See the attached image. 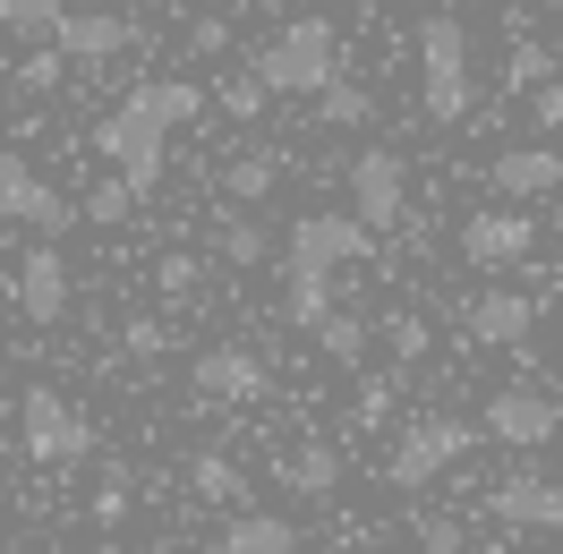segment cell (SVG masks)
<instances>
[{
    "mask_svg": "<svg viewBox=\"0 0 563 554\" xmlns=\"http://www.w3.org/2000/svg\"><path fill=\"white\" fill-rule=\"evenodd\" d=\"M188 120H206V86H188V77H137V86L95 120V154L129 179V197H137V206L163 188L172 129H188Z\"/></svg>",
    "mask_w": 563,
    "mask_h": 554,
    "instance_id": "cell-1",
    "label": "cell"
},
{
    "mask_svg": "<svg viewBox=\"0 0 563 554\" xmlns=\"http://www.w3.org/2000/svg\"><path fill=\"white\" fill-rule=\"evenodd\" d=\"M419 111L435 129H461L478 111V77H470V26L453 9L419 18Z\"/></svg>",
    "mask_w": 563,
    "mask_h": 554,
    "instance_id": "cell-2",
    "label": "cell"
},
{
    "mask_svg": "<svg viewBox=\"0 0 563 554\" xmlns=\"http://www.w3.org/2000/svg\"><path fill=\"white\" fill-rule=\"evenodd\" d=\"M342 69V35H333V18H290V26H274L265 35V52H256V86L265 95H317L324 77Z\"/></svg>",
    "mask_w": 563,
    "mask_h": 554,
    "instance_id": "cell-3",
    "label": "cell"
},
{
    "mask_svg": "<svg viewBox=\"0 0 563 554\" xmlns=\"http://www.w3.org/2000/svg\"><path fill=\"white\" fill-rule=\"evenodd\" d=\"M470 444H478L470 418H410V426L393 435V452H385V478L401 486V495H419V486H435Z\"/></svg>",
    "mask_w": 563,
    "mask_h": 554,
    "instance_id": "cell-4",
    "label": "cell"
},
{
    "mask_svg": "<svg viewBox=\"0 0 563 554\" xmlns=\"http://www.w3.org/2000/svg\"><path fill=\"white\" fill-rule=\"evenodd\" d=\"M351 222L367 231V240H385V231H401L410 222V163L393 154V145H367V154H351Z\"/></svg>",
    "mask_w": 563,
    "mask_h": 554,
    "instance_id": "cell-5",
    "label": "cell"
},
{
    "mask_svg": "<svg viewBox=\"0 0 563 554\" xmlns=\"http://www.w3.org/2000/svg\"><path fill=\"white\" fill-rule=\"evenodd\" d=\"M18 444L35 452V461H52V469H69V461H86V452H95V426L69 410V392L26 384V401H18Z\"/></svg>",
    "mask_w": 563,
    "mask_h": 554,
    "instance_id": "cell-6",
    "label": "cell"
},
{
    "mask_svg": "<svg viewBox=\"0 0 563 554\" xmlns=\"http://www.w3.org/2000/svg\"><path fill=\"white\" fill-rule=\"evenodd\" d=\"M367 231H358L351 213H299V222H290V240H282V265H290V274H342V265H367Z\"/></svg>",
    "mask_w": 563,
    "mask_h": 554,
    "instance_id": "cell-7",
    "label": "cell"
},
{
    "mask_svg": "<svg viewBox=\"0 0 563 554\" xmlns=\"http://www.w3.org/2000/svg\"><path fill=\"white\" fill-rule=\"evenodd\" d=\"M43 43H52L69 69H103V60H120V52L137 43V18H120V9H60Z\"/></svg>",
    "mask_w": 563,
    "mask_h": 554,
    "instance_id": "cell-8",
    "label": "cell"
},
{
    "mask_svg": "<svg viewBox=\"0 0 563 554\" xmlns=\"http://www.w3.org/2000/svg\"><path fill=\"white\" fill-rule=\"evenodd\" d=\"M555 392L547 384H504V392H487V426L495 444H512V452H538V444H555Z\"/></svg>",
    "mask_w": 563,
    "mask_h": 554,
    "instance_id": "cell-9",
    "label": "cell"
},
{
    "mask_svg": "<svg viewBox=\"0 0 563 554\" xmlns=\"http://www.w3.org/2000/svg\"><path fill=\"white\" fill-rule=\"evenodd\" d=\"M0 222H35V231H69L77 222V206L52 188V179H35L26 171V154H9L0 145Z\"/></svg>",
    "mask_w": 563,
    "mask_h": 554,
    "instance_id": "cell-10",
    "label": "cell"
},
{
    "mask_svg": "<svg viewBox=\"0 0 563 554\" xmlns=\"http://www.w3.org/2000/svg\"><path fill=\"white\" fill-rule=\"evenodd\" d=\"M9 299H18V315L26 324H60L77 299V281H69V256L60 247H26V265L9 274Z\"/></svg>",
    "mask_w": 563,
    "mask_h": 554,
    "instance_id": "cell-11",
    "label": "cell"
},
{
    "mask_svg": "<svg viewBox=\"0 0 563 554\" xmlns=\"http://www.w3.org/2000/svg\"><path fill=\"white\" fill-rule=\"evenodd\" d=\"M487 520H504V529H563V495L547 469H512V478H495L487 486Z\"/></svg>",
    "mask_w": 563,
    "mask_h": 554,
    "instance_id": "cell-12",
    "label": "cell"
},
{
    "mask_svg": "<svg viewBox=\"0 0 563 554\" xmlns=\"http://www.w3.org/2000/svg\"><path fill=\"white\" fill-rule=\"evenodd\" d=\"M529 247H538V213H521V206H495V213H470L461 222V256L470 265H521Z\"/></svg>",
    "mask_w": 563,
    "mask_h": 554,
    "instance_id": "cell-13",
    "label": "cell"
},
{
    "mask_svg": "<svg viewBox=\"0 0 563 554\" xmlns=\"http://www.w3.org/2000/svg\"><path fill=\"white\" fill-rule=\"evenodd\" d=\"M487 188H495V197H512V206H538V197H555V188H563V154H555V145H538V137L504 145V154L487 163Z\"/></svg>",
    "mask_w": 563,
    "mask_h": 554,
    "instance_id": "cell-14",
    "label": "cell"
},
{
    "mask_svg": "<svg viewBox=\"0 0 563 554\" xmlns=\"http://www.w3.org/2000/svg\"><path fill=\"white\" fill-rule=\"evenodd\" d=\"M538 290H478L470 299V342H487V350H521L529 333H538Z\"/></svg>",
    "mask_w": 563,
    "mask_h": 554,
    "instance_id": "cell-15",
    "label": "cell"
},
{
    "mask_svg": "<svg viewBox=\"0 0 563 554\" xmlns=\"http://www.w3.org/2000/svg\"><path fill=\"white\" fill-rule=\"evenodd\" d=\"M188 384H197L206 401H265V358L222 342V350H206V358L188 367Z\"/></svg>",
    "mask_w": 563,
    "mask_h": 554,
    "instance_id": "cell-16",
    "label": "cell"
},
{
    "mask_svg": "<svg viewBox=\"0 0 563 554\" xmlns=\"http://www.w3.org/2000/svg\"><path fill=\"white\" fill-rule=\"evenodd\" d=\"M274 478H282V495L324 503V495L342 486V452H333V444H299V452H282V461H274Z\"/></svg>",
    "mask_w": 563,
    "mask_h": 554,
    "instance_id": "cell-17",
    "label": "cell"
},
{
    "mask_svg": "<svg viewBox=\"0 0 563 554\" xmlns=\"http://www.w3.org/2000/svg\"><path fill=\"white\" fill-rule=\"evenodd\" d=\"M282 171H290V163H282L274 145H240V154L222 163V197H231V206H265L282 188Z\"/></svg>",
    "mask_w": 563,
    "mask_h": 554,
    "instance_id": "cell-18",
    "label": "cell"
},
{
    "mask_svg": "<svg viewBox=\"0 0 563 554\" xmlns=\"http://www.w3.org/2000/svg\"><path fill=\"white\" fill-rule=\"evenodd\" d=\"M213 554H299V529H290L282 512H240L231 529H222Z\"/></svg>",
    "mask_w": 563,
    "mask_h": 554,
    "instance_id": "cell-19",
    "label": "cell"
},
{
    "mask_svg": "<svg viewBox=\"0 0 563 554\" xmlns=\"http://www.w3.org/2000/svg\"><path fill=\"white\" fill-rule=\"evenodd\" d=\"M213 256H222V265H265V256H274V240L247 222V206H231V197H222V206H213Z\"/></svg>",
    "mask_w": 563,
    "mask_h": 554,
    "instance_id": "cell-20",
    "label": "cell"
},
{
    "mask_svg": "<svg viewBox=\"0 0 563 554\" xmlns=\"http://www.w3.org/2000/svg\"><path fill=\"white\" fill-rule=\"evenodd\" d=\"M317 120L324 129H367V120H376V95H367V86H358V77H324L317 86Z\"/></svg>",
    "mask_w": 563,
    "mask_h": 554,
    "instance_id": "cell-21",
    "label": "cell"
},
{
    "mask_svg": "<svg viewBox=\"0 0 563 554\" xmlns=\"http://www.w3.org/2000/svg\"><path fill=\"white\" fill-rule=\"evenodd\" d=\"M188 495H197V503H240L247 469L231 461V452H197V461H188Z\"/></svg>",
    "mask_w": 563,
    "mask_h": 554,
    "instance_id": "cell-22",
    "label": "cell"
},
{
    "mask_svg": "<svg viewBox=\"0 0 563 554\" xmlns=\"http://www.w3.org/2000/svg\"><path fill=\"white\" fill-rule=\"evenodd\" d=\"M308 333H317V350L333 358V367H358V358H367V324H358L351 308H324Z\"/></svg>",
    "mask_w": 563,
    "mask_h": 554,
    "instance_id": "cell-23",
    "label": "cell"
},
{
    "mask_svg": "<svg viewBox=\"0 0 563 554\" xmlns=\"http://www.w3.org/2000/svg\"><path fill=\"white\" fill-rule=\"evenodd\" d=\"M324 308H333V281H324V274H282V324L308 333Z\"/></svg>",
    "mask_w": 563,
    "mask_h": 554,
    "instance_id": "cell-24",
    "label": "cell"
},
{
    "mask_svg": "<svg viewBox=\"0 0 563 554\" xmlns=\"http://www.w3.org/2000/svg\"><path fill=\"white\" fill-rule=\"evenodd\" d=\"M547 77H555V43L512 35V52H504V86H512V95H529V86H547Z\"/></svg>",
    "mask_w": 563,
    "mask_h": 554,
    "instance_id": "cell-25",
    "label": "cell"
},
{
    "mask_svg": "<svg viewBox=\"0 0 563 554\" xmlns=\"http://www.w3.org/2000/svg\"><path fill=\"white\" fill-rule=\"evenodd\" d=\"M60 9H69V0H0V35L9 43H43Z\"/></svg>",
    "mask_w": 563,
    "mask_h": 554,
    "instance_id": "cell-26",
    "label": "cell"
},
{
    "mask_svg": "<svg viewBox=\"0 0 563 554\" xmlns=\"http://www.w3.org/2000/svg\"><path fill=\"white\" fill-rule=\"evenodd\" d=\"M86 222H95V231H120V222H129V213H137V197H129V179L111 171V179H95V188H86Z\"/></svg>",
    "mask_w": 563,
    "mask_h": 554,
    "instance_id": "cell-27",
    "label": "cell"
},
{
    "mask_svg": "<svg viewBox=\"0 0 563 554\" xmlns=\"http://www.w3.org/2000/svg\"><path fill=\"white\" fill-rule=\"evenodd\" d=\"M60 77H69V60L43 43V52H26V60H18V77H9V86H18V95H60Z\"/></svg>",
    "mask_w": 563,
    "mask_h": 554,
    "instance_id": "cell-28",
    "label": "cell"
},
{
    "mask_svg": "<svg viewBox=\"0 0 563 554\" xmlns=\"http://www.w3.org/2000/svg\"><path fill=\"white\" fill-rule=\"evenodd\" d=\"M197 281H206V256H163V265H154V290H163V299H197Z\"/></svg>",
    "mask_w": 563,
    "mask_h": 554,
    "instance_id": "cell-29",
    "label": "cell"
},
{
    "mask_svg": "<svg viewBox=\"0 0 563 554\" xmlns=\"http://www.w3.org/2000/svg\"><path fill=\"white\" fill-rule=\"evenodd\" d=\"M213 103H222V111H231V120H256V111H265V103H274V95H265V86H256V77H222V86H213Z\"/></svg>",
    "mask_w": 563,
    "mask_h": 554,
    "instance_id": "cell-30",
    "label": "cell"
},
{
    "mask_svg": "<svg viewBox=\"0 0 563 554\" xmlns=\"http://www.w3.org/2000/svg\"><path fill=\"white\" fill-rule=\"evenodd\" d=\"M385 342H393V358H401V367H419L435 333H427V315H393V324H385Z\"/></svg>",
    "mask_w": 563,
    "mask_h": 554,
    "instance_id": "cell-31",
    "label": "cell"
},
{
    "mask_svg": "<svg viewBox=\"0 0 563 554\" xmlns=\"http://www.w3.org/2000/svg\"><path fill=\"white\" fill-rule=\"evenodd\" d=\"M120 350H129V358H163V350H172V333H163L154 315H129V324H120Z\"/></svg>",
    "mask_w": 563,
    "mask_h": 554,
    "instance_id": "cell-32",
    "label": "cell"
},
{
    "mask_svg": "<svg viewBox=\"0 0 563 554\" xmlns=\"http://www.w3.org/2000/svg\"><path fill=\"white\" fill-rule=\"evenodd\" d=\"M419 554H461V520L453 512H427L419 520Z\"/></svg>",
    "mask_w": 563,
    "mask_h": 554,
    "instance_id": "cell-33",
    "label": "cell"
},
{
    "mask_svg": "<svg viewBox=\"0 0 563 554\" xmlns=\"http://www.w3.org/2000/svg\"><path fill=\"white\" fill-rule=\"evenodd\" d=\"M529 120H538V137H555V129H563V86H555V77L529 86Z\"/></svg>",
    "mask_w": 563,
    "mask_h": 554,
    "instance_id": "cell-34",
    "label": "cell"
},
{
    "mask_svg": "<svg viewBox=\"0 0 563 554\" xmlns=\"http://www.w3.org/2000/svg\"><path fill=\"white\" fill-rule=\"evenodd\" d=\"M385 418H393V376H376L358 392V426H385Z\"/></svg>",
    "mask_w": 563,
    "mask_h": 554,
    "instance_id": "cell-35",
    "label": "cell"
},
{
    "mask_svg": "<svg viewBox=\"0 0 563 554\" xmlns=\"http://www.w3.org/2000/svg\"><path fill=\"white\" fill-rule=\"evenodd\" d=\"M222 43H231V26H222V18H197V26H188V52H197V60H213Z\"/></svg>",
    "mask_w": 563,
    "mask_h": 554,
    "instance_id": "cell-36",
    "label": "cell"
},
{
    "mask_svg": "<svg viewBox=\"0 0 563 554\" xmlns=\"http://www.w3.org/2000/svg\"><path fill=\"white\" fill-rule=\"evenodd\" d=\"M120 512H129V469H111L103 495H95V520H120Z\"/></svg>",
    "mask_w": 563,
    "mask_h": 554,
    "instance_id": "cell-37",
    "label": "cell"
},
{
    "mask_svg": "<svg viewBox=\"0 0 563 554\" xmlns=\"http://www.w3.org/2000/svg\"><path fill=\"white\" fill-rule=\"evenodd\" d=\"M137 554H188V546H179V538H154V546H137Z\"/></svg>",
    "mask_w": 563,
    "mask_h": 554,
    "instance_id": "cell-38",
    "label": "cell"
},
{
    "mask_svg": "<svg viewBox=\"0 0 563 554\" xmlns=\"http://www.w3.org/2000/svg\"><path fill=\"white\" fill-rule=\"evenodd\" d=\"M376 554H419V546H376Z\"/></svg>",
    "mask_w": 563,
    "mask_h": 554,
    "instance_id": "cell-39",
    "label": "cell"
},
{
    "mask_svg": "<svg viewBox=\"0 0 563 554\" xmlns=\"http://www.w3.org/2000/svg\"><path fill=\"white\" fill-rule=\"evenodd\" d=\"M487 554H512V546H487Z\"/></svg>",
    "mask_w": 563,
    "mask_h": 554,
    "instance_id": "cell-40",
    "label": "cell"
},
{
    "mask_svg": "<svg viewBox=\"0 0 563 554\" xmlns=\"http://www.w3.org/2000/svg\"><path fill=\"white\" fill-rule=\"evenodd\" d=\"M0 376H9V358H0Z\"/></svg>",
    "mask_w": 563,
    "mask_h": 554,
    "instance_id": "cell-41",
    "label": "cell"
},
{
    "mask_svg": "<svg viewBox=\"0 0 563 554\" xmlns=\"http://www.w3.org/2000/svg\"><path fill=\"white\" fill-rule=\"evenodd\" d=\"M0 290H9V274H0Z\"/></svg>",
    "mask_w": 563,
    "mask_h": 554,
    "instance_id": "cell-42",
    "label": "cell"
}]
</instances>
